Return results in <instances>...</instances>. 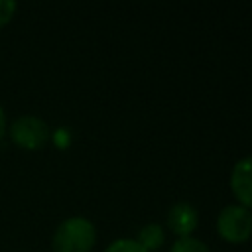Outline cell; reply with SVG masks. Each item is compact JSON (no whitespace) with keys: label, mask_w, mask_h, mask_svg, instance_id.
<instances>
[{"label":"cell","mask_w":252,"mask_h":252,"mask_svg":"<svg viewBox=\"0 0 252 252\" xmlns=\"http://www.w3.org/2000/svg\"><path fill=\"white\" fill-rule=\"evenodd\" d=\"M165 224L177 238L193 236V232L199 226V213L191 203L177 201L169 207L167 217H165Z\"/></svg>","instance_id":"cell-5"},{"label":"cell","mask_w":252,"mask_h":252,"mask_svg":"<svg viewBox=\"0 0 252 252\" xmlns=\"http://www.w3.org/2000/svg\"><path fill=\"white\" fill-rule=\"evenodd\" d=\"M104 252H148L136 238H116L112 240Z\"/></svg>","instance_id":"cell-8"},{"label":"cell","mask_w":252,"mask_h":252,"mask_svg":"<svg viewBox=\"0 0 252 252\" xmlns=\"http://www.w3.org/2000/svg\"><path fill=\"white\" fill-rule=\"evenodd\" d=\"M18 12V4L14 0H0V28L8 26Z\"/></svg>","instance_id":"cell-9"},{"label":"cell","mask_w":252,"mask_h":252,"mask_svg":"<svg viewBox=\"0 0 252 252\" xmlns=\"http://www.w3.org/2000/svg\"><path fill=\"white\" fill-rule=\"evenodd\" d=\"M148 252H154V250H158L161 244H163V240H165V230H163V226L161 224H158V222H148V224H144L140 230H138V238H136Z\"/></svg>","instance_id":"cell-6"},{"label":"cell","mask_w":252,"mask_h":252,"mask_svg":"<svg viewBox=\"0 0 252 252\" xmlns=\"http://www.w3.org/2000/svg\"><path fill=\"white\" fill-rule=\"evenodd\" d=\"M8 136L14 146L26 152L43 150L51 138L49 124L35 114H22L8 126Z\"/></svg>","instance_id":"cell-2"},{"label":"cell","mask_w":252,"mask_h":252,"mask_svg":"<svg viewBox=\"0 0 252 252\" xmlns=\"http://www.w3.org/2000/svg\"><path fill=\"white\" fill-rule=\"evenodd\" d=\"M96 244V228L87 217L75 215L61 220L51 234V252H91Z\"/></svg>","instance_id":"cell-1"},{"label":"cell","mask_w":252,"mask_h":252,"mask_svg":"<svg viewBox=\"0 0 252 252\" xmlns=\"http://www.w3.org/2000/svg\"><path fill=\"white\" fill-rule=\"evenodd\" d=\"M228 185L236 205L252 211V156H244L232 165Z\"/></svg>","instance_id":"cell-4"},{"label":"cell","mask_w":252,"mask_h":252,"mask_svg":"<svg viewBox=\"0 0 252 252\" xmlns=\"http://www.w3.org/2000/svg\"><path fill=\"white\" fill-rule=\"evenodd\" d=\"M169 252H211V250L203 240L195 236H185V238H175Z\"/></svg>","instance_id":"cell-7"},{"label":"cell","mask_w":252,"mask_h":252,"mask_svg":"<svg viewBox=\"0 0 252 252\" xmlns=\"http://www.w3.org/2000/svg\"><path fill=\"white\" fill-rule=\"evenodd\" d=\"M6 134H8V118H6V110L0 104V142L6 138Z\"/></svg>","instance_id":"cell-10"},{"label":"cell","mask_w":252,"mask_h":252,"mask_svg":"<svg viewBox=\"0 0 252 252\" xmlns=\"http://www.w3.org/2000/svg\"><path fill=\"white\" fill-rule=\"evenodd\" d=\"M217 234L228 244H242L252 236V211L232 203L220 209L217 217Z\"/></svg>","instance_id":"cell-3"}]
</instances>
